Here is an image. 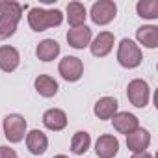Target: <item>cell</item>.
I'll list each match as a JSON object with an SVG mask.
<instances>
[{
  "instance_id": "6da1fadb",
  "label": "cell",
  "mask_w": 158,
  "mask_h": 158,
  "mask_svg": "<svg viewBox=\"0 0 158 158\" xmlns=\"http://www.w3.org/2000/svg\"><path fill=\"white\" fill-rule=\"evenodd\" d=\"M61 23H63V13L60 10L32 8L28 11V24L34 32H45L48 28L60 26Z\"/></svg>"
},
{
  "instance_id": "7a4b0ae2",
  "label": "cell",
  "mask_w": 158,
  "mask_h": 158,
  "mask_svg": "<svg viewBox=\"0 0 158 158\" xmlns=\"http://www.w3.org/2000/svg\"><path fill=\"white\" fill-rule=\"evenodd\" d=\"M143 56H141V48L128 37L121 39L119 47H117V61L121 67L125 69H136L141 63Z\"/></svg>"
},
{
  "instance_id": "3957f363",
  "label": "cell",
  "mask_w": 158,
  "mask_h": 158,
  "mask_svg": "<svg viewBox=\"0 0 158 158\" xmlns=\"http://www.w3.org/2000/svg\"><path fill=\"white\" fill-rule=\"evenodd\" d=\"M28 123L21 114H10L4 117V134L10 143H19L26 138Z\"/></svg>"
},
{
  "instance_id": "277c9868",
  "label": "cell",
  "mask_w": 158,
  "mask_h": 158,
  "mask_svg": "<svg viewBox=\"0 0 158 158\" xmlns=\"http://www.w3.org/2000/svg\"><path fill=\"white\" fill-rule=\"evenodd\" d=\"M127 97H128L132 106L145 108L149 104V99H151V88H149V84L145 80H141V78H134V80L128 82Z\"/></svg>"
},
{
  "instance_id": "5b68a950",
  "label": "cell",
  "mask_w": 158,
  "mask_h": 158,
  "mask_svg": "<svg viewBox=\"0 0 158 158\" xmlns=\"http://www.w3.org/2000/svg\"><path fill=\"white\" fill-rule=\"evenodd\" d=\"M117 15V6L112 0H99L91 6V11H89V17L95 24L99 26H104V24H110Z\"/></svg>"
},
{
  "instance_id": "8992f818",
  "label": "cell",
  "mask_w": 158,
  "mask_h": 158,
  "mask_svg": "<svg viewBox=\"0 0 158 158\" xmlns=\"http://www.w3.org/2000/svg\"><path fill=\"white\" fill-rule=\"evenodd\" d=\"M58 71H60L63 80L78 82L82 78V74H84V63H82L80 58H76V56H65L63 60H60Z\"/></svg>"
},
{
  "instance_id": "52a82bcc",
  "label": "cell",
  "mask_w": 158,
  "mask_h": 158,
  "mask_svg": "<svg viewBox=\"0 0 158 158\" xmlns=\"http://www.w3.org/2000/svg\"><path fill=\"white\" fill-rule=\"evenodd\" d=\"M114 43H115V35L112 32H101L91 43H89V50L95 58H104L112 52L114 48Z\"/></svg>"
},
{
  "instance_id": "ba28073f",
  "label": "cell",
  "mask_w": 158,
  "mask_h": 158,
  "mask_svg": "<svg viewBox=\"0 0 158 158\" xmlns=\"http://www.w3.org/2000/svg\"><path fill=\"white\" fill-rule=\"evenodd\" d=\"M91 37H93L91 28H88L86 24H84V26L71 28V30L67 32V43H69V47H73V48H76V50H82V48L89 47Z\"/></svg>"
},
{
  "instance_id": "9c48e42d",
  "label": "cell",
  "mask_w": 158,
  "mask_h": 158,
  "mask_svg": "<svg viewBox=\"0 0 158 158\" xmlns=\"http://www.w3.org/2000/svg\"><path fill=\"white\" fill-rule=\"evenodd\" d=\"M95 152L99 158H114L119 152V139L112 134H102L95 141Z\"/></svg>"
},
{
  "instance_id": "30bf717a",
  "label": "cell",
  "mask_w": 158,
  "mask_h": 158,
  "mask_svg": "<svg viewBox=\"0 0 158 158\" xmlns=\"http://www.w3.org/2000/svg\"><path fill=\"white\" fill-rule=\"evenodd\" d=\"M151 145V132L138 127L134 132L127 134V147L128 151L132 152H141V151H147Z\"/></svg>"
},
{
  "instance_id": "8fae6325",
  "label": "cell",
  "mask_w": 158,
  "mask_h": 158,
  "mask_svg": "<svg viewBox=\"0 0 158 158\" xmlns=\"http://www.w3.org/2000/svg\"><path fill=\"white\" fill-rule=\"evenodd\" d=\"M112 123H114V128L119 132V134H130L134 132L138 127H139V121L134 114H128V112H117L114 117H112Z\"/></svg>"
},
{
  "instance_id": "7c38bea8",
  "label": "cell",
  "mask_w": 158,
  "mask_h": 158,
  "mask_svg": "<svg viewBox=\"0 0 158 158\" xmlns=\"http://www.w3.org/2000/svg\"><path fill=\"white\" fill-rule=\"evenodd\" d=\"M21 63V54L15 47L2 45L0 47V69L4 73H13Z\"/></svg>"
},
{
  "instance_id": "4fadbf2b",
  "label": "cell",
  "mask_w": 158,
  "mask_h": 158,
  "mask_svg": "<svg viewBox=\"0 0 158 158\" xmlns=\"http://www.w3.org/2000/svg\"><path fill=\"white\" fill-rule=\"evenodd\" d=\"M43 125L52 132H60L67 127V114L60 108H50L43 114Z\"/></svg>"
},
{
  "instance_id": "5bb4252c",
  "label": "cell",
  "mask_w": 158,
  "mask_h": 158,
  "mask_svg": "<svg viewBox=\"0 0 158 158\" xmlns=\"http://www.w3.org/2000/svg\"><path fill=\"white\" fill-rule=\"evenodd\" d=\"M26 147H28V151H30L32 154H35V156L45 154V151H47V147H48V138H47V134L41 132V130H37V128L26 132Z\"/></svg>"
},
{
  "instance_id": "9a60e30c",
  "label": "cell",
  "mask_w": 158,
  "mask_h": 158,
  "mask_svg": "<svg viewBox=\"0 0 158 158\" xmlns=\"http://www.w3.org/2000/svg\"><path fill=\"white\" fill-rule=\"evenodd\" d=\"M117 101L114 99V97H102V99H99L97 102H95V106H93V114L99 117V119H102V121H108V119H112L115 114H117Z\"/></svg>"
},
{
  "instance_id": "2e32d148",
  "label": "cell",
  "mask_w": 158,
  "mask_h": 158,
  "mask_svg": "<svg viewBox=\"0 0 158 158\" xmlns=\"http://www.w3.org/2000/svg\"><path fill=\"white\" fill-rule=\"evenodd\" d=\"M136 39L145 48H156L158 47V26H154V24L139 26L136 30Z\"/></svg>"
},
{
  "instance_id": "e0dca14e",
  "label": "cell",
  "mask_w": 158,
  "mask_h": 158,
  "mask_svg": "<svg viewBox=\"0 0 158 158\" xmlns=\"http://www.w3.org/2000/svg\"><path fill=\"white\" fill-rule=\"evenodd\" d=\"M34 86H35V91H37L41 97H45V99L54 97V95L58 93V89H60L58 82L54 80L52 76H48V74H39L35 80H34Z\"/></svg>"
},
{
  "instance_id": "ac0fdd59",
  "label": "cell",
  "mask_w": 158,
  "mask_h": 158,
  "mask_svg": "<svg viewBox=\"0 0 158 158\" xmlns=\"http://www.w3.org/2000/svg\"><path fill=\"white\" fill-rule=\"evenodd\" d=\"M86 17H88V11H86L84 4H80V2H69L67 4V23L71 24V28L84 26Z\"/></svg>"
},
{
  "instance_id": "d6986e66",
  "label": "cell",
  "mask_w": 158,
  "mask_h": 158,
  "mask_svg": "<svg viewBox=\"0 0 158 158\" xmlns=\"http://www.w3.org/2000/svg\"><path fill=\"white\" fill-rule=\"evenodd\" d=\"M60 50L61 48H60L58 41H54V39H43L37 45V48H35V56L41 61H52V60H56L60 56Z\"/></svg>"
},
{
  "instance_id": "ffe728a7",
  "label": "cell",
  "mask_w": 158,
  "mask_h": 158,
  "mask_svg": "<svg viewBox=\"0 0 158 158\" xmlns=\"http://www.w3.org/2000/svg\"><path fill=\"white\" fill-rule=\"evenodd\" d=\"M91 145V136L86 132V130H78L74 132L73 139H71V151L73 154H78V156H82Z\"/></svg>"
},
{
  "instance_id": "44dd1931",
  "label": "cell",
  "mask_w": 158,
  "mask_h": 158,
  "mask_svg": "<svg viewBox=\"0 0 158 158\" xmlns=\"http://www.w3.org/2000/svg\"><path fill=\"white\" fill-rule=\"evenodd\" d=\"M136 11L141 19H158V0H139L136 4Z\"/></svg>"
},
{
  "instance_id": "7402d4cb",
  "label": "cell",
  "mask_w": 158,
  "mask_h": 158,
  "mask_svg": "<svg viewBox=\"0 0 158 158\" xmlns=\"http://www.w3.org/2000/svg\"><path fill=\"white\" fill-rule=\"evenodd\" d=\"M17 26H19V21H17V19L0 15V41L11 37V35L17 32Z\"/></svg>"
},
{
  "instance_id": "603a6c76",
  "label": "cell",
  "mask_w": 158,
  "mask_h": 158,
  "mask_svg": "<svg viewBox=\"0 0 158 158\" xmlns=\"http://www.w3.org/2000/svg\"><path fill=\"white\" fill-rule=\"evenodd\" d=\"M23 10H24V8H23L19 2H13V0H2V2H0V15L13 17V19L21 21Z\"/></svg>"
},
{
  "instance_id": "cb8c5ba5",
  "label": "cell",
  "mask_w": 158,
  "mask_h": 158,
  "mask_svg": "<svg viewBox=\"0 0 158 158\" xmlns=\"http://www.w3.org/2000/svg\"><path fill=\"white\" fill-rule=\"evenodd\" d=\"M0 158H17V151L8 145H0Z\"/></svg>"
},
{
  "instance_id": "d4e9b609",
  "label": "cell",
  "mask_w": 158,
  "mask_h": 158,
  "mask_svg": "<svg viewBox=\"0 0 158 158\" xmlns=\"http://www.w3.org/2000/svg\"><path fill=\"white\" fill-rule=\"evenodd\" d=\"M132 158H152V154L149 151H141V152H134Z\"/></svg>"
},
{
  "instance_id": "484cf974",
  "label": "cell",
  "mask_w": 158,
  "mask_h": 158,
  "mask_svg": "<svg viewBox=\"0 0 158 158\" xmlns=\"http://www.w3.org/2000/svg\"><path fill=\"white\" fill-rule=\"evenodd\" d=\"M54 158H69V156H65V154H56Z\"/></svg>"
}]
</instances>
